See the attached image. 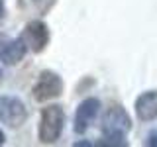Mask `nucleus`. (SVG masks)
<instances>
[{
    "label": "nucleus",
    "mask_w": 157,
    "mask_h": 147,
    "mask_svg": "<svg viewBox=\"0 0 157 147\" xmlns=\"http://www.w3.org/2000/svg\"><path fill=\"white\" fill-rule=\"evenodd\" d=\"M136 114L141 122L157 120V90H147V92L137 96Z\"/></svg>",
    "instance_id": "obj_8"
},
{
    "label": "nucleus",
    "mask_w": 157,
    "mask_h": 147,
    "mask_svg": "<svg viewBox=\"0 0 157 147\" xmlns=\"http://www.w3.org/2000/svg\"><path fill=\"white\" fill-rule=\"evenodd\" d=\"M100 110V100L98 98H86L78 104L77 112H75V131L77 134H85L88 127L92 126L94 118L98 116Z\"/></svg>",
    "instance_id": "obj_7"
},
{
    "label": "nucleus",
    "mask_w": 157,
    "mask_h": 147,
    "mask_svg": "<svg viewBox=\"0 0 157 147\" xmlns=\"http://www.w3.org/2000/svg\"><path fill=\"white\" fill-rule=\"evenodd\" d=\"M28 118V110L20 98L2 96L0 98V120L10 127H20Z\"/></svg>",
    "instance_id": "obj_4"
},
{
    "label": "nucleus",
    "mask_w": 157,
    "mask_h": 147,
    "mask_svg": "<svg viewBox=\"0 0 157 147\" xmlns=\"http://www.w3.org/2000/svg\"><path fill=\"white\" fill-rule=\"evenodd\" d=\"M32 92L36 102H47L51 98H57L63 92V78L53 71H41Z\"/></svg>",
    "instance_id": "obj_3"
},
{
    "label": "nucleus",
    "mask_w": 157,
    "mask_h": 147,
    "mask_svg": "<svg viewBox=\"0 0 157 147\" xmlns=\"http://www.w3.org/2000/svg\"><path fill=\"white\" fill-rule=\"evenodd\" d=\"M132 130V118L122 106H110L102 118V134L112 137H124Z\"/></svg>",
    "instance_id": "obj_2"
},
{
    "label": "nucleus",
    "mask_w": 157,
    "mask_h": 147,
    "mask_svg": "<svg viewBox=\"0 0 157 147\" xmlns=\"http://www.w3.org/2000/svg\"><path fill=\"white\" fill-rule=\"evenodd\" d=\"M33 4H36V8L39 12H47V10L55 4V0H33Z\"/></svg>",
    "instance_id": "obj_9"
},
{
    "label": "nucleus",
    "mask_w": 157,
    "mask_h": 147,
    "mask_svg": "<svg viewBox=\"0 0 157 147\" xmlns=\"http://www.w3.org/2000/svg\"><path fill=\"white\" fill-rule=\"evenodd\" d=\"M65 126V112L61 106H45L41 110V120H39L37 137L41 143H55L63 134Z\"/></svg>",
    "instance_id": "obj_1"
},
{
    "label": "nucleus",
    "mask_w": 157,
    "mask_h": 147,
    "mask_svg": "<svg viewBox=\"0 0 157 147\" xmlns=\"http://www.w3.org/2000/svg\"><path fill=\"white\" fill-rule=\"evenodd\" d=\"M24 43H26V47L29 51L33 53H41L45 45L49 43V29L45 26V22H41V20H33V22H29L26 28H24L22 36H20Z\"/></svg>",
    "instance_id": "obj_5"
},
{
    "label": "nucleus",
    "mask_w": 157,
    "mask_h": 147,
    "mask_svg": "<svg viewBox=\"0 0 157 147\" xmlns=\"http://www.w3.org/2000/svg\"><path fill=\"white\" fill-rule=\"evenodd\" d=\"M0 77H2V73H0Z\"/></svg>",
    "instance_id": "obj_13"
},
{
    "label": "nucleus",
    "mask_w": 157,
    "mask_h": 147,
    "mask_svg": "<svg viewBox=\"0 0 157 147\" xmlns=\"http://www.w3.org/2000/svg\"><path fill=\"white\" fill-rule=\"evenodd\" d=\"M28 47L20 37L0 36V61L4 65H18L26 55Z\"/></svg>",
    "instance_id": "obj_6"
},
{
    "label": "nucleus",
    "mask_w": 157,
    "mask_h": 147,
    "mask_svg": "<svg viewBox=\"0 0 157 147\" xmlns=\"http://www.w3.org/2000/svg\"><path fill=\"white\" fill-rule=\"evenodd\" d=\"M4 141H6V137H4V134L0 131V145H4Z\"/></svg>",
    "instance_id": "obj_12"
},
{
    "label": "nucleus",
    "mask_w": 157,
    "mask_h": 147,
    "mask_svg": "<svg viewBox=\"0 0 157 147\" xmlns=\"http://www.w3.org/2000/svg\"><path fill=\"white\" fill-rule=\"evenodd\" d=\"M145 145L157 147V130H155V131H151V134L147 135V139H145Z\"/></svg>",
    "instance_id": "obj_10"
},
{
    "label": "nucleus",
    "mask_w": 157,
    "mask_h": 147,
    "mask_svg": "<svg viewBox=\"0 0 157 147\" xmlns=\"http://www.w3.org/2000/svg\"><path fill=\"white\" fill-rule=\"evenodd\" d=\"M4 14H6V8H4V0H0V22H2Z\"/></svg>",
    "instance_id": "obj_11"
}]
</instances>
